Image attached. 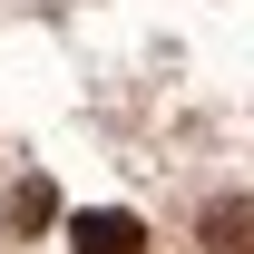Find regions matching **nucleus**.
Returning a JSON list of instances; mask_svg holds the SVG:
<instances>
[{
	"mask_svg": "<svg viewBox=\"0 0 254 254\" xmlns=\"http://www.w3.org/2000/svg\"><path fill=\"white\" fill-rule=\"evenodd\" d=\"M68 245L78 254H147V225L127 205H88V215H68Z\"/></svg>",
	"mask_w": 254,
	"mask_h": 254,
	"instance_id": "obj_1",
	"label": "nucleus"
},
{
	"mask_svg": "<svg viewBox=\"0 0 254 254\" xmlns=\"http://www.w3.org/2000/svg\"><path fill=\"white\" fill-rule=\"evenodd\" d=\"M205 254H254V195H215L205 205Z\"/></svg>",
	"mask_w": 254,
	"mask_h": 254,
	"instance_id": "obj_2",
	"label": "nucleus"
},
{
	"mask_svg": "<svg viewBox=\"0 0 254 254\" xmlns=\"http://www.w3.org/2000/svg\"><path fill=\"white\" fill-rule=\"evenodd\" d=\"M0 215H10V235H39V225H59V186L30 166V176L10 186V205H0Z\"/></svg>",
	"mask_w": 254,
	"mask_h": 254,
	"instance_id": "obj_3",
	"label": "nucleus"
}]
</instances>
